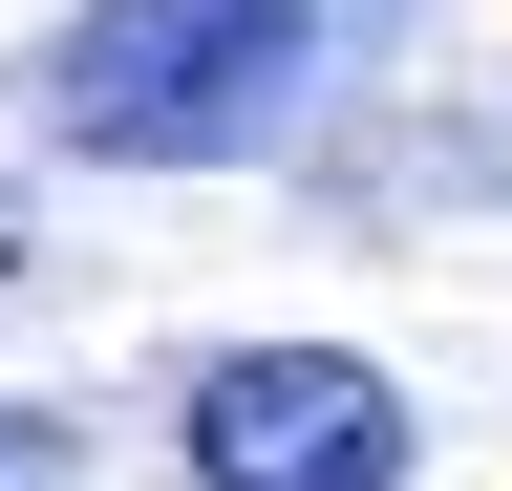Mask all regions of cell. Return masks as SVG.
<instances>
[{
	"instance_id": "cell-1",
	"label": "cell",
	"mask_w": 512,
	"mask_h": 491,
	"mask_svg": "<svg viewBox=\"0 0 512 491\" xmlns=\"http://www.w3.org/2000/svg\"><path fill=\"white\" fill-rule=\"evenodd\" d=\"M406 0H86L64 22V150L86 171H235V150H278L299 129V86L342 65V43H384Z\"/></svg>"
},
{
	"instance_id": "cell-2",
	"label": "cell",
	"mask_w": 512,
	"mask_h": 491,
	"mask_svg": "<svg viewBox=\"0 0 512 491\" xmlns=\"http://www.w3.org/2000/svg\"><path fill=\"white\" fill-rule=\"evenodd\" d=\"M192 470L214 491H406V385L363 342H235L192 385Z\"/></svg>"
},
{
	"instance_id": "cell-3",
	"label": "cell",
	"mask_w": 512,
	"mask_h": 491,
	"mask_svg": "<svg viewBox=\"0 0 512 491\" xmlns=\"http://www.w3.org/2000/svg\"><path fill=\"white\" fill-rule=\"evenodd\" d=\"M43 449H64V427H43V406H0V470H43Z\"/></svg>"
}]
</instances>
